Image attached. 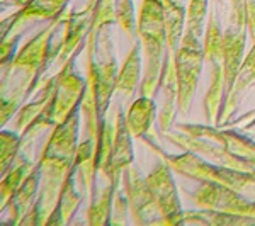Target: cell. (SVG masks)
Returning a JSON list of instances; mask_svg holds the SVG:
<instances>
[{
    "label": "cell",
    "mask_w": 255,
    "mask_h": 226,
    "mask_svg": "<svg viewBox=\"0 0 255 226\" xmlns=\"http://www.w3.org/2000/svg\"><path fill=\"white\" fill-rule=\"evenodd\" d=\"M80 108H77L70 116L55 126L49 134L46 145L39 157V170H41V184L39 194L34 206L26 215L22 225H48L56 204L60 199V192L65 180L75 170V158L79 150V126H80Z\"/></svg>",
    "instance_id": "obj_1"
},
{
    "label": "cell",
    "mask_w": 255,
    "mask_h": 226,
    "mask_svg": "<svg viewBox=\"0 0 255 226\" xmlns=\"http://www.w3.org/2000/svg\"><path fill=\"white\" fill-rule=\"evenodd\" d=\"M67 10L58 17L51 19L32 39L17 49L14 60L2 68V104H0V124L5 126L12 116L19 111L27 97L39 87L44 73L55 65L56 49L51 46L55 29L67 17Z\"/></svg>",
    "instance_id": "obj_2"
},
{
    "label": "cell",
    "mask_w": 255,
    "mask_h": 226,
    "mask_svg": "<svg viewBox=\"0 0 255 226\" xmlns=\"http://www.w3.org/2000/svg\"><path fill=\"white\" fill-rule=\"evenodd\" d=\"M136 32L145 51V75L139 96L153 97L160 87L167 53V26L163 0H143L136 20Z\"/></svg>",
    "instance_id": "obj_3"
},
{
    "label": "cell",
    "mask_w": 255,
    "mask_h": 226,
    "mask_svg": "<svg viewBox=\"0 0 255 226\" xmlns=\"http://www.w3.org/2000/svg\"><path fill=\"white\" fill-rule=\"evenodd\" d=\"M146 143L150 148H153L155 153H158L162 162H165L172 170L187 179L196 180V182H218L221 186L235 189L238 192H244L247 187L255 186V168L252 172H245L238 170V168L220 165V163H211L208 160L201 158V155L192 153V151L170 155L167 151L160 150L158 146H153L150 139H146Z\"/></svg>",
    "instance_id": "obj_4"
},
{
    "label": "cell",
    "mask_w": 255,
    "mask_h": 226,
    "mask_svg": "<svg viewBox=\"0 0 255 226\" xmlns=\"http://www.w3.org/2000/svg\"><path fill=\"white\" fill-rule=\"evenodd\" d=\"M75 58L77 55L72 56L60 68V72L56 73V94L51 106L44 111L43 116L32 122L22 136L32 138L43 129L55 128L60 122H63L77 108H80L82 99H84L85 94V87H87V79H82V77H79L73 72Z\"/></svg>",
    "instance_id": "obj_5"
},
{
    "label": "cell",
    "mask_w": 255,
    "mask_h": 226,
    "mask_svg": "<svg viewBox=\"0 0 255 226\" xmlns=\"http://www.w3.org/2000/svg\"><path fill=\"white\" fill-rule=\"evenodd\" d=\"M204 48L201 39L184 31L179 49L175 55L177 75V111L186 116L194 99L199 75L204 65Z\"/></svg>",
    "instance_id": "obj_6"
},
{
    "label": "cell",
    "mask_w": 255,
    "mask_h": 226,
    "mask_svg": "<svg viewBox=\"0 0 255 226\" xmlns=\"http://www.w3.org/2000/svg\"><path fill=\"white\" fill-rule=\"evenodd\" d=\"M191 203L199 209H213L237 216H247L255 220V201H249L232 187L218 182H199L192 194Z\"/></svg>",
    "instance_id": "obj_7"
},
{
    "label": "cell",
    "mask_w": 255,
    "mask_h": 226,
    "mask_svg": "<svg viewBox=\"0 0 255 226\" xmlns=\"http://www.w3.org/2000/svg\"><path fill=\"white\" fill-rule=\"evenodd\" d=\"M151 197L157 204L163 225L184 223V209L180 206L177 187L172 177V168L165 162L158 163L145 177Z\"/></svg>",
    "instance_id": "obj_8"
},
{
    "label": "cell",
    "mask_w": 255,
    "mask_h": 226,
    "mask_svg": "<svg viewBox=\"0 0 255 226\" xmlns=\"http://www.w3.org/2000/svg\"><path fill=\"white\" fill-rule=\"evenodd\" d=\"M125 194L129 204V213L136 225H163L157 204L151 197L146 180L138 174V170L128 167L123 174Z\"/></svg>",
    "instance_id": "obj_9"
},
{
    "label": "cell",
    "mask_w": 255,
    "mask_h": 226,
    "mask_svg": "<svg viewBox=\"0 0 255 226\" xmlns=\"http://www.w3.org/2000/svg\"><path fill=\"white\" fill-rule=\"evenodd\" d=\"M180 133H186L194 138H204L218 143L230 155L244 160H255V141L238 134V131L218 129V126L209 124H177Z\"/></svg>",
    "instance_id": "obj_10"
},
{
    "label": "cell",
    "mask_w": 255,
    "mask_h": 226,
    "mask_svg": "<svg viewBox=\"0 0 255 226\" xmlns=\"http://www.w3.org/2000/svg\"><path fill=\"white\" fill-rule=\"evenodd\" d=\"M92 3H87L84 10L80 12H70L67 10V17H65V32L61 38L58 48V56H56L55 65L61 68L72 56L79 55L84 41L89 36L90 26H92V14H94Z\"/></svg>",
    "instance_id": "obj_11"
},
{
    "label": "cell",
    "mask_w": 255,
    "mask_h": 226,
    "mask_svg": "<svg viewBox=\"0 0 255 226\" xmlns=\"http://www.w3.org/2000/svg\"><path fill=\"white\" fill-rule=\"evenodd\" d=\"M70 0H29L24 7L2 20V39L12 34H20L22 27L29 22L51 20L63 14Z\"/></svg>",
    "instance_id": "obj_12"
},
{
    "label": "cell",
    "mask_w": 255,
    "mask_h": 226,
    "mask_svg": "<svg viewBox=\"0 0 255 226\" xmlns=\"http://www.w3.org/2000/svg\"><path fill=\"white\" fill-rule=\"evenodd\" d=\"M133 134L129 133L125 121V114L121 108L116 111V122H114V139H113V157H111L109 170L106 179L111 184L119 187V180L123 179V174L128 167H131L134 160L133 151Z\"/></svg>",
    "instance_id": "obj_13"
},
{
    "label": "cell",
    "mask_w": 255,
    "mask_h": 226,
    "mask_svg": "<svg viewBox=\"0 0 255 226\" xmlns=\"http://www.w3.org/2000/svg\"><path fill=\"white\" fill-rule=\"evenodd\" d=\"M39 184H41V170L39 165L36 163V167L32 168V172L24 179V182L20 184L17 192L9 203V211H10V223L12 225H20V221L26 218L27 213L31 211L34 206L36 199L39 194Z\"/></svg>",
    "instance_id": "obj_14"
},
{
    "label": "cell",
    "mask_w": 255,
    "mask_h": 226,
    "mask_svg": "<svg viewBox=\"0 0 255 226\" xmlns=\"http://www.w3.org/2000/svg\"><path fill=\"white\" fill-rule=\"evenodd\" d=\"M252 84H255V43L252 49L245 55L244 61H242L240 70H238V73H237L235 84H233V89L228 96V101H226L225 106L221 108L220 117H218V128L223 124V121H226V119L235 113L242 94H244L245 89Z\"/></svg>",
    "instance_id": "obj_15"
},
{
    "label": "cell",
    "mask_w": 255,
    "mask_h": 226,
    "mask_svg": "<svg viewBox=\"0 0 255 226\" xmlns=\"http://www.w3.org/2000/svg\"><path fill=\"white\" fill-rule=\"evenodd\" d=\"M75 172L79 177L82 196H94V179L97 172V160H96V141L92 138H85L79 143L75 158Z\"/></svg>",
    "instance_id": "obj_16"
},
{
    "label": "cell",
    "mask_w": 255,
    "mask_h": 226,
    "mask_svg": "<svg viewBox=\"0 0 255 226\" xmlns=\"http://www.w3.org/2000/svg\"><path fill=\"white\" fill-rule=\"evenodd\" d=\"M155 114H157V104H155L153 97L139 96L129 106L128 113L125 114V121L133 138L145 136L148 129L151 128V124H153Z\"/></svg>",
    "instance_id": "obj_17"
},
{
    "label": "cell",
    "mask_w": 255,
    "mask_h": 226,
    "mask_svg": "<svg viewBox=\"0 0 255 226\" xmlns=\"http://www.w3.org/2000/svg\"><path fill=\"white\" fill-rule=\"evenodd\" d=\"M75 174L77 172L73 170L72 174H70V177L65 180L63 187H61V192H60L58 204H56L51 218L48 220V225H68L72 216L75 215L77 209H79L84 196H79L75 192V186H73V177H75Z\"/></svg>",
    "instance_id": "obj_18"
},
{
    "label": "cell",
    "mask_w": 255,
    "mask_h": 226,
    "mask_svg": "<svg viewBox=\"0 0 255 226\" xmlns=\"http://www.w3.org/2000/svg\"><path fill=\"white\" fill-rule=\"evenodd\" d=\"M36 167V163H32L27 158H17L15 163L10 167V170L5 175H2V182H0V209H5L9 206L10 199L17 192L20 184L24 182V179L32 172V168Z\"/></svg>",
    "instance_id": "obj_19"
},
{
    "label": "cell",
    "mask_w": 255,
    "mask_h": 226,
    "mask_svg": "<svg viewBox=\"0 0 255 226\" xmlns=\"http://www.w3.org/2000/svg\"><path fill=\"white\" fill-rule=\"evenodd\" d=\"M139 73H141V49H139V43H134L121 70L118 72L116 92L131 96L139 82Z\"/></svg>",
    "instance_id": "obj_20"
},
{
    "label": "cell",
    "mask_w": 255,
    "mask_h": 226,
    "mask_svg": "<svg viewBox=\"0 0 255 226\" xmlns=\"http://www.w3.org/2000/svg\"><path fill=\"white\" fill-rule=\"evenodd\" d=\"M118 187L109 182V186L102 189L99 196L94 194L90 199V208L87 209V223L94 226L111 225V215H113L114 196H116Z\"/></svg>",
    "instance_id": "obj_21"
},
{
    "label": "cell",
    "mask_w": 255,
    "mask_h": 226,
    "mask_svg": "<svg viewBox=\"0 0 255 226\" xmlns=\"http://www.w3.org/2000/svg\"><path fill=\"white\" fill-rule=\"evenodd\" d=\"M22 145V134L2 129L0 133V175H5L17 160Z\"/></svg>",
    "instance_id": "obj_22"
},
{
    "label": "cell",
    "mask_w": 255,
    "mask_h": 226,
    "mask_svg": "<svg viewBox=\"0 0 255 226\" xmlns=\"http://www.w3.org/2000/svg\"><path fill=\"white\" fill-rule=\"evenodd\" d=\"M206 14H208V0H189L184 31L191 32L197 39L204 38V19H206Z\"/></svg>",
    "instance_id": "obj_23"
},
{
    "label": "cell",
    "mask_w": 255,
    "mask_h": 226,
    "mask_svg": "<svg viewBox=\"0 0 255 226\" xmlns=\"http://www.w3.org/2000/svg\"><path fill=\"white\" fill-rule=\"evenodd\" d=\"M116 15L118 24L129 39H134L136 32V20L133 12V0H116Z\"/></svg>",
    "instance_id": "obj_24"
},
{
    "label": "cell",
    "mask_w": 255,
    "mask_h": 226,
    "mask_svg": "<svg viewBox=\"0 0 255 226\" xmlns=\"http://www.w3.org/2000/svg\"><path fill=\"white\" fill-rule=\"evenodd\" d=\"M228 2H230L228 24L238 26V27H247V19H245L247 0H228Z\"/></svg>",
    "instance_id": "obj_25"
},
{
    "label": "cell",
    "mask_w": 255,
    "mask_h": 226,
    "mask_svg": "<svg viewBox=\"0 0 255 226\" xmlns=\"http://www.w3.org/2000/svg\"><path fill=\"white\" fill-rule=\"evenodd\" d=\"M20 38V34H12L9 38L2 39V51H0V60H2V68L7 67V65L10 63L12 60H14L15 53H17V49H15V44H17V41Z\"/></svg>",
    "instance_id": "obj_26"
},
{
    "label": "cell",
    "mask_w": 255,
    "mask_h": 226,
    "mask_svg": "<svg viewBox=\"0 0 255 226\" xmlns=\"http://www.w3.org/2000/svg\"><path fill=\"white\" fill-rule=\"evenodd\" d=\"M245 19H247V31H249L250 38L255 43V0H247Z\"/></svg>",
    "instance_id": "obj_27"
},
{
    "label": "cell",
    "mask_w": 255,
    "mask_h": 226,
    "mask_svg": "<svg viewBox=\"0 0 255 226\" xmlns=\"http://www.w3.org/2000/svg\"><path fill=\"white\" fill-rule=\"evenodd\" d=\"M27 2H29V0H2V3H7V5H14V7H17V9L24 7Z\"/></svg>",
    "instance_id": "obj_28"
},
{
    "label": "cell",
    "mask_w": 255,
    "mask_h": 226,
    "mask_svg": "<svg viewBox=\"0 0 255 226\" xmlns=\"http://www.w3.org/2000/svg\"><path fill=\"white\" fill-rule=\"evenodd\" d=\"M254 85H255V84H254Z\"/></svg>",
    "instance_id": "obj_29"
}]
</instances>
